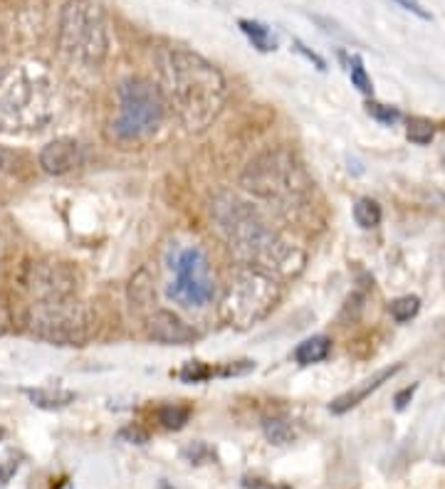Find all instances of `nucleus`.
Segmentation results:
<instances>
[{"label":"nucleus","mask_w":445,"mask_h":489,"mask_svg":"<svg viewBox=\"0 0 445 489\" xmlns=\"http://www.w3.org/2000/svg\"><path fill=\"white\" fill-rule=\"evenodd\" d=\"M213 218L242 267H253L270 277H289L302 267V255L280 232L272 230L250 203L233 193L215 198Z\"/></svg>","instance_id":"1"},{"label":"nucleus","mask_w":445,"mask_h":489,"mask_svg":"<svg viewBox=\"0 0 445 489\" xmlns=\"http://www.w3.org/2000/svg\"><path fill=\"white\" fill-rule=\"evenodd\" d=\"M166 104L188 131H203L220 117L228 99L226 77L198 52L174 47L161 60Z\"/></svg>","instance_id":"2"},{"label":"nucleus","mask_w":445,"mask_h":489,"mask_svg":"<svg viewBox=\"0 0 445 489\" xmlns=\"http://www.w3.org/2000/svg\"><path fill=\"white\" fill-rule=\"evenodd\" d=\"M62 114V99L52 77L35 67L0 74V131L33 136L47 131Z\"/></svg>","instance_id":"3"},{"label":"nucleus","mask_w":445,"mask_h":489,"mask_svg":"<svg viewBox=\"0 0 445 489\" xmlns=\"http://www.w3.org/2000/svg\"><path fill=\"white\" fill-rule=\"evenodd\" d=\"M240 183L255 198L277 203L280 208H292V203L299 200L312 186L305 169L285 148H272L253 158Z\"/></svg>","instance_id":"4"},{"label":"nucleus","mask_w":445,"mask_h":489,"mask_svg":"<svg viewBox=\"0 0 445 489\" xmlns=\"http://www.w3.org/2000/svg\"><path fill=\"white\" fill-rule=\"evenodd\" d=\"M60 50L85 67H99L109 52L107 17L94 0H67L60 15Z\"/></svg>","instance_id":"5"},{"label":"nucleus","mask_w":445,"mask_h":489,"mask_svg":"<svg viewBox=\"0 0 445 489\" xmlns=\"http://www.w3.org/2000/svg\"><path fill=\"white\" fill-rule=\"evenodd\" d=\"M117 101L119 117L114 119L112 131L119 141H126V144L146 141L164 126L169 104H166L164 92L149 79H124L117 89Z\"/></svg>","instance_id":"6"},{"label":"nucleus","mask_w":445,"mask_h":489,"mask_svg":"<svg viewBox=\"0 0 445 489\" xmlns=\"http://www.w3.org/2000/svg\"><path fill=\"white\" fill-rule=\"evenodd\" d=\"M280 289L275 277L242 267L230 277L226 297L220 304V316L230 326H250L275 309Z\"/></svg>","instance_id":"7"},{"label":"nucleus","mask_w":445,"mask_h":489,"mask_svg":"<svg viewBox=\"0 0 445 489\" xmlns=\"http://www.w3.org/2000/svg\"><path fill=\"white\" fill-rule=\"evenodd\" d=\"M33 329L40 338L60 346H82L92 334L90 311L77 302L62 299H42L33 316Z\"/></svg>","instance_id":"8"},{"label":"nucleus","mask_w":445,"mask_h":489,"mask_svg":"<svg viewBox=\"0 0 445 489\" xmlns=\"http://www.w3.org/2000/svg\"><path fill=\"white\" fill-rule=\"evenodd\" d=\"M176 282L171 287V297L183 302L186 307H205L213 299V277H210V264L203 250L188 248L178 255L174 264Z\"/></svg>","instance_id":"9"},{"label":"nucleus","mask_w":445,"mask_h":489,"mask_svg":"<svg viewBox=\"0 0 445 489\" xmlns=\"http://www.w3.org/2000/svg\"><path fill=\"white\" fill-rule=\"evenodd\" d=\"M85 163V148L74 139H55L40 151V169L47 175L72 173Z\"/></svg>","instance_id":"10"},{"label":"nucleus","mask_w":445,"mask_h":489,"mask_svg":"<svg viewBox=\"0 0 445 489\" xmlns=\"http://www.w3.org/2000/svg\"><path fill=\"white\" fill-rule=\"evenodd\" d=\"M149 336L158 343H169V346H180V343H191L198 336L186 321H180L174 311H156L149 319Z\"/></svg>","instance_id":"11"},{"label":"nucleus","mask_w":445,"mask_h":489,"mask_svg":"<svg viewBox=\"0 0 445 489\" xmlns=\"http://www.w3.org/2000/svg\"><path fill=\"white\" fill-rule=\"evenodd\" d=\"M398 371H401V363L391 366V368H383V371H378L373 378L364 381V386H359V388H354V391H346V393H342L339 398H334L332 405H329V411H332L334 415H342V413L351 411V408H356V405L367 398V395H371L373 391L378 388V386H383V383L389 381V378H394Z\"/></svg>","instance_id":"12"},{"label":"nucleus","mask_w":445,"mask_h":489,"mask_svg":"<svg viewBox=\"0 0 445 489\" xmlns=\"http://www.w3.org/2000/svg\"><path fill=\"white\" fill-rule=\"evenodd\" d=\"M23 393L35 408H42V411H60V408H67L69 403H74V398H77L72 391L65 388H25Z\"/></svg>","instance_id":"13"},{"label":"nucleus","mask_w":445,"mask_h":489,"mask_svg":"<svg viewBox=\"0 0 445 489\" xmlns=\"http://www.w3.org/2000/svg\"><path fill=\"white\" fill-rule=\"evenodd\" d=\"M329 351H332V338L312 336V338H305V341L299 343L292 356L299 366H312V363H319V361L327 359Z\"/></svg>","instance_id":"14"},{"label":"nucleus","mask_w":445,"mask_h":489,"mask_svg":"<svg viewBox=\"0 0 445 489\" xmlns=\"http://www.w3.org/2000/svg\"><path fill=\"white\" fill-rule=\"evenodd\" d=\"M237 28L242 30V35L253 42L255 50L260 52H272L277 47V40L272 35V30L267 25L258 23V20H237Z\"/></svg>","instance_id":"15"},{"label":"nucleus","mask_w":445,"mask_h":489,"mask_svg":"<svg viewBox=\"0 0 445 489\" xmlns=\"http://www.w3.org/2000/svg\"><path fill=\"white\" fill-rule=\"evenodd\" d=\"M354 220L359 228L371 230L381 223V205L371 198H361V200L354 203Z\"/></svg>","instance_id":"16"},{"label":"nucleus","mask_w":445,"mask_h":489,"mask_svg":"<svg viewBox=\"0 0 445 489\" xmlns=\"http://www.w3.org/2000/svg\"><path fill=\"white\" fill-rule=\"evenodd\" d=\"M156 418L166 430H180L191 418V408L188 405H161Z\"/></svg>","instance_id":"17"},{"label":"nucleus","mask_w":445,"mask_h":489,"mask_svg":"<svg viewBox=\"0 0 445 489\" xmlns=\"http://www.w3.org/2000/svg\"><path fill=\"white\" fill-rule=\"evenodd\" d=\"M418 309H421V299L418 297H401V299H394L389 307L391 316H394L398 324H403V321H411L413 316L418 314Z\"/></svg>","instance_id":"18"},{"label":"nucleus","mask_w":445,"mask_h":489,"mask_svg":"<svg viewBox=\"0 0 445 489\" xmlns=\"http://www.w3.org/2000/svg\"><path fill=\"white\" fill-rule=\"evenodd\" d=\"M349 77H351V85L361 92V94H371L373 92V85L371 79L367 74V67H364V60L359 55H351L349 60Z\"/></svg>","instance_id":"19"},{"label":"nucleus","mask_w":445,"mask_h":489,"mask_svg":"<svg viewBox=\"0 0 445 489\" xmlns=\"http://www.w3.org/2000/svg\"><path fill=\"white\" fill-rule=\"evenodd\" d=\"M406 136H408V141H413V144H418V146H426V144L433 141L435 129L430 121H426V119H411V121H408Z\"/></svg>","instance_id":"20"},{"label":"nucleus","mask_w":445,"mask_h":489,"mask_svg":"<svg viewBox=\"0 0 445 489\" xmlns=\"http://www.w3.org/2000/svg\"><path fill=\"white\" fill-rule=\"evenodd\" d=\"M265 438L272 445H285L294 438L292 425L287 420H265Z\"/></svg>","instance_id":"21"},{"label":"nucleus","mask_w":445,"mask_h":489,"mask_svg":"<svg viewBox=\"0 0 445 489\" xmlns=\"http://www.w3.org/2000/svg\"><path fill=\"white\" fill-rule=\"evenodd\" d=\"M213 373L215 371L210 368V366L201 363V361H191V363H186L178 371V378L183 383H203V381H208Z\"/></svg>","instance_id":"22"},{"label":"nucleus","mask_w":445,"mask_h":489,"mask_svg":"<svg viewBox=\"0 0 445 489\" xmlns=\"http://www.w3.org/2000/svg\"><path fill=\"white\" fill-rule=\"evenodd\" d=\"M367 112L371 114L376 121H381V124H396L401 119V112L394 107H386V104H378V101H369L367 104Z\"/></svg>","instance_id":"23"},{"label":"nucleus","mask_w":445,"mask_h":489,"mask_svg":"<svg viewBox=\"0 0 445 489\" xmlns=\"http://www.w3.org/2000/svg\"><path fill=\"white\" fill-rule=\"evenodd\" d=\"M119 440H124V443H134V445H146L149 443V433L146 430H141L136 425H129L124 430H119Z\"/></svg>","instance_id":"24"},{"label":"nucleus","mask_w":445,"mask_h":489,"mask_svg":"<svg viewBox=\"0 0 445 489\" xmlns=\"http://www.w3.org/2000/svg\"><path fill=\"white\" fill-rule=\"evenodd\" d=\"M255 368V363L253 361H237V363H228V366H223L220 368V376H242V373H248V371H253Z\"/></svg>","instance_id":"25"},{"label":"nucleus","mask_w":445,"mask_h":489,"mask_svg":"<svg viewBox=\"0 0 445 489\" xmlns=\"http://www.w3.org/2000/svg\"><path fill=\"white\" fill-rule=\"evenodd\" d=\"M396 3H398L403 10H408V12H413L416 17H421V20H433V15H430V12L426 10L418 0H396Z\"/></svg>","instance_id":"26"},{"label":"nucleus","mask_w":445,"mask_h":489,"mask_svg":"<svg viewBox=\"0 0 445 489\" xmlns=\"http://www.w3.org/2000/svg\"><path fill=\"white\" fill-rule=\"evenodd\" d=\"M294 50H297L299 55H305L307 60H310V62H314V67H317V69H327V65H324V60H321V57L317 55V52H312L310 47L302 45L299 40H294Z\"/></svg>","instance_id":"27"},{"label":"nucleus","mask_w":445,"mask_h":489,"mask_svg":"<svg viewBox=\"0 0 445 489\" xmlns=\"http://www.w3.org/2000/svg\"><path fill=\"white\" fill-rule=\"evenodd\" d=\"M17 465H20L17 460H8L0 465V487H6V484L10 482V477L17 472Z\"/></svg>","instance_id":"28"},{"label":"nucleus","mask_w":445,"mask_h":489,"mask_svg":"<svg viewBox=\"0 0 445 489\" xmlns=\"http://www.w3.org/2000/svg\"><path fill=\"white\" fill-rule=\"evenodd\" d=\"M15 163H17V156H12L6 148H0V171H15Z\"/></svg>","instance_id":"29"},{"label":"nucleus","mask_w":445,"mask_h":489,"mask_svg":"<svg viewBox=\"0 0 445 489\" xmlns=\"http://www.w3.org/2000/svg\"><path fill=\"white\" fill-rule=\"evenodd\" d=\"M245 489H287V487H275L270 482H262V479H245Z\"/></svg>","instance_id":"30"},{"label":"nucleus","mask_w":445,"mask_h":489,"mask_svg":"<svg viewBox=\"0 0 445 489\" xmlns=\"http://www.w3.org/2000/svg\"><path fill=\"white\" fill-rule=\"evenodd\" d=\"M413 391H416V386H411V388H406V391H401V393L396 395V408H398V411H403V408H406V400L413 395Z\"/></svg>","instance_id":"31"}]
</instances>
